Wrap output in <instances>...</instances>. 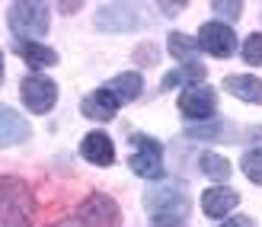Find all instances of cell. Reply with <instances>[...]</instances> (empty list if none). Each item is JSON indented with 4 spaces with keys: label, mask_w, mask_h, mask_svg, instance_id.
Wrapping results in <instances>:
<instances>
[{
    "label": "cell",
    "mask_w": 262,
    "mask_h": 227,
    "mask_svg": "<svg viewBox=\"0 0 262 227\" xmlns=\"http://www.w3.org/2000/svg\"><path fill=\"white\" fill-rule=\"evenodd\" d=\"M144 205L154 227H186L189 221V195L179 185H154L144 192Z\"/></svg>",
    "instance_id": "obj_1"
},
{
    "label": "cell",
    "mask_w": 262,
    "mask_h": 227,
    "mask_svg": "<svg viewBox=\"0 0 262 227\" xmlns=\"http://www.w3.org/2000/svg\"><path fill=\"white\" fill-rule=\"evenodd\" d=\"M32 192L23 179L0 176V227H32Z\"/></svg>",
    "instance_id": "obj_2"
},
{
    "label": "cell",
    "mask_w": 262,
    "mask_h": 227,
    "mask_svg": "<svg viewBox=\"0 0 262 227\" xmlns=\"http://www.w3.org/2000/svg\"><path fill=\"white\" fill-rule=\"evenodd\" d=\"M48 19H51V7L48 4H10V13H7V23L16 42H38V35L48 32Z\"/></svg>",
    "instance_id": "obj_3"
},
{
    "label": "cell",
    "mask_w": 262,
    "mask_h": 227,
    "mask_svg": "<svg viewBox=\"0 0 262 227\" xmlns=\"http://www.w3.org/2000/svg\"><path fill=\"white\" fill-rule=\"evenodd\" d=\"M128 141L135 144V154L128 157L131 173H138L141 179H160L163 176V144L150 135H144V131H135Z\"/></svg>",
    "instance_id": "obj_4"
},
{
    "label": "cell",
    "mask_w": 262,
    "mask_h": 227,
    "mask_svg": "<svg viewBox=\"0 0 262 227\" xmlns=\"http://www.w3.org/2000/svg\"><path fill=\"white\" fill-rule=\"evenodd\" d=\"M19 99L29 112L45 115L58 102V87H55V80H48L42 74H26L23 84H19Z\"/></svg>",
    "instance_id": "obj_5"
},
{
    "label": "cell",
    "mask_w": 262,
    "mask_h": 227,
    "mask_svg": "<svg viewBox=\"0 0 262 227\" xmlns=\"http://www.w3.org/2000/svg\"><path fill=\"white\" fill-rule=\"evenodd\" d=\"M179 112H182V118H189V122H211L214 112H217V93L211 87H202V84L182 90Z\"/></svg>",
    "instance_id": "obj_6"
},
{
    "label": "cell",
    "mask_w": 262,
    "mask_h": 227,
    "mask_svg": "<svg viewBox=\"0 0 262 227\" xmlns=\"http://www.w3.org/2000/svg\"><path fill=\"white\" fill-rule=\"evenodd\" d=\"M80 221L90 227H115L122 221V211L115 205V198H109L106 192H93L80 205Z\"/></svg>",
    "instance_id": "obj_7"
},
{
    "label": "cell",
    "mask_w": 262,
    "mask_h": 227,
    "mask_svg": "<svg viewBox=\"0 0 262 227\" xmlns=\"http://www.w3.org/2000/svg\"><path fill=\"white\" fill-rule=\"evenodd\" d=\"M199 48H205L214 58H230L237 48V35L227 23H205L199 29Z\"/></svg>",
    "instance_id": "obj_8"
},
{
    "label": "cell",
    "mask_w": 262,
    "mask_h": 227,
    "mask_svg": "<svg viewBox=\"0 0 262 227\" xmlns=\"http://www.w3.org/2000/svg\"><path fill=\"white\" fill-rule=\"evenodd\" d=\"M93 23L102 32H131L138 29V10L131 4H102Z\"/></svg>",
    "instance_id": "obj_9"
},
{
    "label": "cell",
    "mask_w": 262,
    "mask_h": 227,
    "mask_svg": "<svg viewBox=\"0 0 262 227\" xmlns=\"http://www.w3.org/2000/svg\"><path fill=\"white\" fill-rule=\"evenodd\" d=\"M262 128H240V125H230V122H211L205 125H192L186 131V138H195V141H246L243 135H259Z\"/></svg>",
    "instance_id": "obj_10"
},
{
    "label": "cell",
    "mask_w": 262,
    "mask_h": 227,
    "mask_svg": "<svg viewBox=\"0 0 262 227\" xmlns=\"http://www.w3.org/2000/svg\"><path fill=\"white\" fill-rule=\"evenodd\" d=\"M80 154H83L86 163H93V167H112L115 144H112V138L106 131H90V135H83V141H80Z\"/></svg>",
    "instance_id": "obj_11"
},
{
    "label": "cell",
    "mask_w": 262,
    "mask_h": 227,
    "mask_svg": "<svg viewBox=\"0 0 262 227\" xmlns=\"http://www.w3.org/2000/svg\"><path fill=\"white\" fill-rule=\"evenodd\" d=\"M80 112L86 118H93V122H109V118H115V112H119V99H115L106 87H99V90H93V93L83 96Z\"/></svg>",
    "instance_id": "obj_12"
},
{
    "label": "cell",
    "mask_w": 262,
    "mask_h": 227,
    "mask_svg": "<svg viewBox=\"0 0 262 227\" xmlns=\"http://www.w3.org/2000/svg\"><path fill=\"white\" fill-rule=\"evenodd\" d=\"M26 138H29V122L10 106H0V148H16Z\"/></svg>",
    "instance_id": "obj_13"
},
{
    "label": "cell",
    "mask_w": 262,
    "mask_h": 227,
    "mask_svg": "<svg viewBox=\"0 0 262 227\" xmlns=\"http://www.w3.org/2000/svg\"><path fill=\"white\" fill-rule=\"evenodd\" d=\"M237 205H240V192L227 189V185L205 189V195H202V208H205L208 218H224V215H230Z\"/></svg>",
    "instance_id": "obj_14"
},
{
    "label": "cell",
    "mask_w": 262,
    "mask_h": 227,
    "mask_svg": "<svg viewBox=\"0 0 262 227\" xmlns=\"http://www.w3.org/2000/svg\"><path fill=\"white\" fill-rule=\"evenodd\" d=\"M224 87L230 96H237L243 102H253V106H262V80L253 77V74H230L224 77Z\"/></svg>",
    "instance_id": "obj_15"
},
{
    "label": "cell",
    "mask_w": 262,
    "mask_h": 227,
    "mask_svg": "<svg viewBox=\"0 0 262 227\" xmlns=\"http://www.w3.org/2000/svg\"><path fill=\"white\" fill-rule=\"evenodd\" d=\"M106 90L112 93L115 99H119V106H125V102H131V99H138L141 93H144V77L138 74V71H125V74H115L109 84H106Z\"/></svg>",
    "instance_id": "obj_16"
},
{
    "label": "cell",
    "mask_w": 262,
    "mask_h": 227,
    "mask_svg": "<svg viewBox=\"0 0 262 227\" xmlns=\"http://www.w3.org/2000/svg\"><path fill=\"white\" fill-rule=\"evenodd\" d=\"M13 48H16V55L29 64V68H35V71L58 64L55 48H48V45H42V42H13Z\"/></svg>",
    "instance_id": "obj_17"
},
{
    "label": "cell",
    "mask_w": 262,
    "mask_h": 227,
    "mask_svg": "<svg viewBox=\"0 0 262 227\" xmlns=\"http://www.w3.org/2000/svg\"><path fill=\"white\" fill-rule=\"evenodd\" d=\"M205 77H208L205 64H199V61H192V64H179L176 71H169V74L163 77L160 90H173V87H199Z\"/></svg>",
    "instance_id": "obj_18"
},
{
    "label": "cell",
    "mask_w": 262,
    "mask_h": 227,
    "mask_svg": "<svg viewBox=\"0 0 262 227\" xmlns=\"http://www.w3.org/2000/svg\"><path fill=\"white\" fill-rule=\"evenodd\" d=\"M166 48H169V55L176 61H186V64H192L195 55H199V42H195L192 35H186V32H169Z\"/></svg>",
    "instance_id": "obj_19"
},
{
    "label": "cell",
    "mask_w": 262,
    "mask_h": 227,
    "mask_svg": "<svg viewBox=\"0 0 262 227\" xmlns=\"http://www.w3.org/2000/svg\"><path fill=\"white\" fill-rule=\"evenodd\" d=\"M199 163H202V173H205V176H211V179H217V182H224V179L230 176V170H233L227 157L211 154V151L202 154V157H199Z\"/></svg>",
    "instance_id": "obj_20"
},
{
    "label": "cell",
    "mask_w": 262,
    "mask_h": 227,
    "mask_svg": "<svg viewBox=\"0 0 262 227\" xmlns=\"http://www.w3.org/2000/svg\"><path fill=\"white\" fill-rule=\"evenodd\" d=\"M240 170L246 173V179H253L262 185V148H253V151H246L243 160H240Z\"/></svg>",
    "instance_id": "obj_21"
},
{
    "label": "cell",
    "mask_w": 262,
    "mask_h": 227,
    "mask_svg": "<svg viewBox=\"0 0 262 227\" xmlns=\"http://www.w3.org/2000/svg\"><path fill=\"white\" fill-rule=\"evenodd\" d=\"M243 61L246 64H262V32H253L250 38L243 42Z\"/></svg>",
    "instance_id": "obj_22"
},
{
    "label": "cell",
    "mask_w": 262,
    "mask_h": 227,
    "mask_svg": "<svg viewBox=\"0 0 262 227\" xmlns=\"http://www.w3.org/2000/svg\"><path fill=\"white\" fill-rule=\"evenodd\" d=\"M211 10L217 13L221 19H233V23H237L240 13H243V4H240V0H233V4H230V0H211Z\"/></svg>",
    "instance_id": "obj_23"
},
{
    "label": "cell",
    "mask_w": 262,
    "mask_h": 227,
    "mask_svg": "<svg viewBox=\"0 0 262 227\" xmlns=\"http://www.w3.org/2000/svg\"><path fill=\"white\" fill-rule=\"evenodd\" d=\"M221 227H256V224H253V218H246V215H233L230 221H224Z\"/></svg>",
    "instance_id": "obj_24"
},
{
    "label": "cell",
    "mask_w": 262,
    "mask_h": 227,
    "mask_svg": "<svg viewBox=\"0 0 262 227\" xmlns=\"http://www.w3.org/2000/svg\"><path fill=\"white\" fill-rule=\"evenodd\" d=\"M160 10L166 13V16H176L179 10H186V4H160Z\"/></svg>",
    "instance_id": "obj_25"
},
{
    "label": "cell",
    "mask_w": 262,
    "mask_h": 227,
    "mask_svg": "<svg viewBox=\"0 0 262 227\" xmlns=\"http://www.w3.org/2000/svg\"><path fill=\"white\" fill-rule=\"evenodd\" d=\"M74 10H80V4H61V13H74Z\"/></svg>",
    "instance_id": "obj_26"
},
{
    "label": "cell",
    "mask_w": 262,
    "mask_h": 227,
    "mask_svg": "<svg viewBox=\"0 0 262 227\" xmlns=\"http://www.w3.org/2000/svg\"><path fill=\"white\" fill-rule=\"evenodd\" d=\"M0 77H4V51H0Z\"/></svg>",
    "instance_id": "obj_27"
}]
</instances>
